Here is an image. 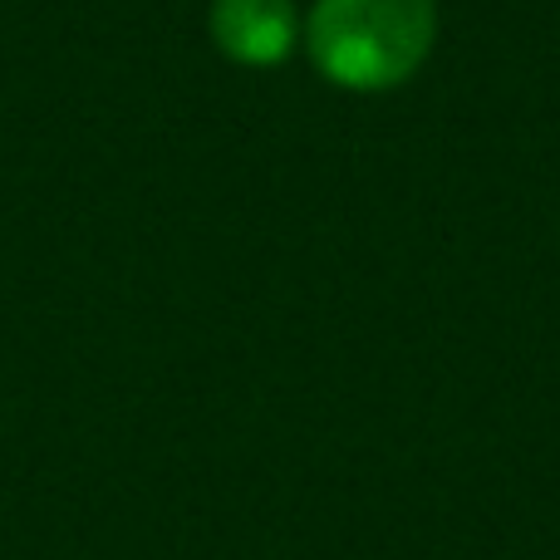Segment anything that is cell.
<instances>
[{
  "label": "cell",
  "instance_id": "cell-1",
  "mask_svg": "<svg viewBox=\"0 0 560 560\" xmlns=\"http://www.w3.org/2000/svg\"><path fill=\"white\" fill-rule=\"evenodd\" d=\"M438 45V0H315L300 49L329 89L394 94Z\"/></svg>",
  "mask_w": 560,
  "mask_h": 560
},
{
  "label": "cell",
  "instance_id": "cell-2",
  "mask_svg": "<svg viewBox=\"0 0 560 560\" xmlns=\"http://www.w3.org/2000/svg\"><path fill=\"white\" fill-rule=\"evenodd\" d=\"M305 15L295 0H212L207 35L226 65L242 69H276L300 49Z\"/></svg>",
  "mask_w": 560,
  "mask_h": 560
}]
</instances>
